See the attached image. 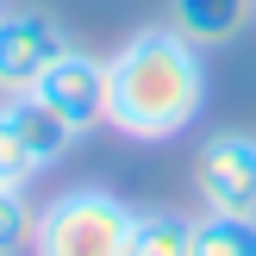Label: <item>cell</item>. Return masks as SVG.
Segmentation results:
<instances>
[{
	"instance_id": "3",
	"label": "cell",
	"mask_w": 256,
	"mask_h": 256,
	"mask_svg": "<svg viewBox=\"0 0 256 256\" xmlns=\"http://www.w3.org/2000/svg\"><path fill=\"white\" fill-rule=\"evenodd\" d=\"M194 194H200V212L256 219V138L250 132H212L194 150Z\"/></svg>"
},
{
	"instance_id": "4",
	"label": "cell",
	"mask_w": 256,
	"mask_h": 256,
	"mask_svg": "<svg viewBox=\"0 0 256 256\" xmlns=\"http://www.w3.org/2000/svg\"><path fill=\"white\" fill-rule=\"evenodd\" d=\"M62 50H69V32H62L56 12H44V6H0V100L6 94H32Z\"/></svg>"
},
{
	"instance_id": "10",
	"label": "cell",
	"mask_w": 256,
	"mask_h": 256,
	"mask_svg": "<svg viewBox=\"0 0 256 256\" xmlns=\"http://www.w3.org/2000/svg\"><path fill=\"white\" fill-rule=\"evenodd\" d=\"M38 175H44V169H38V156L25 150V138L0 119V194H25Z\"/></svg>"
},
{
	"instance_id": "7",
	"label": "cell",
	"mask_w": 256,
	"mask_h": 256,
	"mask_svg": "<svg viewBox=\"0 0 256 256\" xmlns=\"http://www.w3.org/2000/svg\"><path fill=\"white\" fill-rule=\"evenodd\" d=\"M250 12H256V0H169V25L188 44H200V50L232 44L250 25Z\"/></svg>"
},
{
	"instance_id": "2",
	"label": "cell",
	"mask_w": 256,
	"mask_h": 256,
	"mask_svg": "<svg viewBox=\"0 0 256 256\" xmlns=\"http://www.w3.org/2000/svg\"><path fill=\"white\" fill-rule=\"evenodd\" d=\"M138 206L112 188H62L32 212V256H132Z\"/></svg>"
},
{
	"instance_id": "11",
	"label": "cell",
	"mask_w": 256,
	"mask_h": 256,
	"mask_svg": "<svg viewBox=\"0 0 256 256\" xmlns=\"http://www.w3.org/2000/svg\"><path fill=\"white\" fill-rule=\"evenodd\" d=\"M32 212L25 194H0V256H25L32 250Z\"/></svg>"
},
{
	"instance_id": "5",
	"label": "cell",
	"mask_w": 256,
	"mask_h": 256,
	"mask_svg": "<svg viewBox=\"0 0 256 256\" xmlns=\"http://www.w3.org/2000/svg\"><path fill=\"white\" fill-rule=\"evenodd\" d=\"M32 94L50 100V106H56L62 119L88 138L94 125H106V56H94V50L69 44V50L44 69V82H38Z\"/></svg>"
},
{
	"instance_id": "9",
	"label": "cell",
	"mask_w": 256,
	"mask_h": 256,
	"mask_svg": "<svg viewBox=\"0 0 256 256\" xmlns=\"http://www.w3.org/2000/svg\"><path fill=\"white\" fill-rule=\"evenodd\" d=\"M194 256H256V219L200 212L194 219Z\"/></svg>"
},
{
	"instance_id": "6",
	"label": "cell",
	"mask_w": 256,
	"mask_h": 256,
	"mask_svg": "<svg viewBox=\"0 0 256 256\" xmlns=\"http://www.w3.org/2000/svg\"><path fill=\"white\" fill-rule=\"evenodd\" d=\"M0 119L25 138V150L38 156V169H56V162L82 144V132H75L50 100H38V94H6V100H0Z\"/></svg>"
},
{
	"instance_id": "1",
	"label": "cell",
	"mask_w": 256,
	"mask_h": 256,
	"mask_svg": "<svg viewBox=\"0 0 256 256\" xmlns=\"http://www.w3.org/2000/svg\"><path fill=\"white\" fill-rule=\"evenodd\" d=\"M206 112V62L175 25H144L106 56V125L132 144H169Z\"/></svg>"
},
{
	"instance_id": "8",
	"label": "cell",
	"mask_w": 256,
	"mask_h": 256,
	"mask_svg": "<svg viewBox=\"0 0 256 256\" xmlns=\"http://www.w3.org/2000/svg\"><path fill=\"white\" fill-rule=\"evenodd\" d=\"M132 256H194V219H188V212H175V206L138 212Z\"/></svg>"
}]
</instances>
